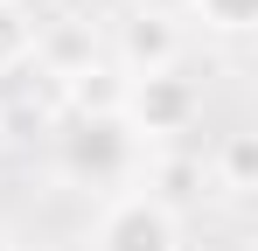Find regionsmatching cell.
Wrapping results in <instances>:
<instances>
[{
	"label": "cell",
	"instance_id": "obj_1",
	"mask_svg": "<svg viewBox=\"0 0 258 251\" xmlns=\"http://www.w3.org/2000/svg\"><path fill=\"white\" fill-rule=\"evenodd\" d=\"M56 167L70 181H84V189H112V181H126L140 167V140H133V126L119 112L112 119H70L56 133Z\"/></svg>",
	"mask_w": 258,
	"mask_h": 251
},
{
	"label": "cell",
	"instance_id": "obj_2",
	"mask_svg": "<svg viewBox=\"0 0 258 251\" xmlns=\"http://www.w3.org/2000/svg\"><path fill=\"white\" fill-rule=\"evenodd\" d=\"M91 251H181V209L154 189H126L91 223Z\"/></svg>",
	"mask_w": 258,
	"mask_h": 251
},
{
	"label": "cell",
	"instance_id": "obj_3",
	"mask_svg": "<svg viewBox=\"0 0 258 251\" xmlns=\"http://www.w3.org/2000/svg\"><path fill=\"white\" fill-rule=\"evenodd\" d=\"M196 112H203V91H196V77H181V70L133 77V84H126V105H119V119L133 126L140 147H147V140H174V133H188Z\"/></svg>",
	"mask_w": 258,
	"mask_h": 251
},
{
	"label": "cell",
	"instance_id": "obj_4",
	"mask_svg": "<svg viewBox=\"0 0 258 251\" xmlns=\"http://www.w3.org/2000/svg\"><path fill=\"white\" fill-rule=\"evenodd\" d=\"M105 63H112L126 84L133 77H161V70H181V21H174L168 7H133L126 21L112 28Z\"/></svg>",
	"mask_w": 258,
	"mask_h": 251
},
{
	"label": "cell",
	"instance_id": "obj_5",
	"mask_svg": "<svg viewBox=\"0 0 258 251\" xmlns=\"http://www.w3.org/2000/svg\"><path fill=\"white\" fill-rule=\"evenodd\" d=\"M35 63H42L56 84H70L77 70L105 63V49L91 35V21H56V28H35Z\"/></svg>",
	"mask_w": 258,
	"mask_h": 251
},
{
	"label": "cell",
	"instance_id": "obj_6",
	"mask_svg": "<svg viewBox=\"0 0 258 251\" xmlns=\"http://www.w3.org/2000/svg\"><path fill=\"white\" fill-rule=\"evenodd\" d=\"M119 105H126V77L112 63H91V70H77L63 84V112L70 119H112Z\"/></svg>",
	"mask_w": 258,
	"mask_h": 251
},
{
	"label": "cell",
	"instance_id": "obj_7",
	"mask_svg": "<svg viewBox=\"0 0 258 251\" xmlns=\"http://www.w3.org/2000/svg\"><path fill=\"white\" fill-rule=\"evenodd\" d=\"M210 181L223 189V196H237V203H244V196H258V133H244V126H237V133H223V140H216Z\"/></svg>",
	"mask_w": 258,
	"mask_h": 251
},
{
	"label": "cell",
	"instance_id": "obj_8",
	"mask_svg": "<svg viewBox=\"0 0 258 251\" xmlns=\"http://www.w3.org/2000/svg\"><path fill=\"white\" fill-rule=\"evenodd\" d=\"M35 7L28 0H0V77L7 70H21V63H35Z\"/></svg>",
	"mask_w": 258,
	"mask_h": 251
},
{
	"label": "cell",
	"instance_id": "obj_9",
	"mask_svg": "<svg viewBox=\"0 0 258 251\" xmlns=\"http://www.w3.org/2000/svg\"><path fill=\"white\" fill-rule=\"evenodd\" d=\"M181 7L203 21V35H223V42L258 28V0H181Z\"/></svg>",
	"mask_w": 258,
	"mask_h": 251
}]
</instances>
